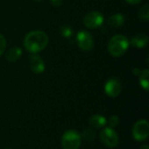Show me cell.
Instances as JSON below:
<instances>
[{"instance_id": "cell-1", "label": "cell", "mask_w": 149, "mask_h": 149, "mask_svg": "<svg viewBox=\"0 0 149 149\" xmlns=\"http://www.w3.org/2000/svg\"><path fill=\"white\" fill-rule=\"evenodd\" d=\"M48 45L47 35L41 31H33L29 32L24 39V45L25 49L31 53H38L43 51Z\"/></svg>"}, {"instance_id": "cell-2", "label": "cell", "mask_w": 149, "mask_h": 149, "mask_svg": "<svg viewBox=\"0 0 149 149\" xmlns=\"http://www.w3.org/2000/svg\"><path fill=\"white\" fill-rule=\"evenodd\" d=\"M129 46V40L127 37L121 34L113 36L108 42V52L109 53L115 58L122 56Z\"/></svg>"}, {"instance_id": "cell-3", "label": "cell", "mask_w": 149, "mask_h": 149, "mask_svg": "<svg viewBox=\"0 0 149 149\" xmlns=\"http://www.w3.org/2000/svg\"><path fill=\"white\" fill-rule=\"evenodd\" d=\"M81 137L74 130H67L62 136V147L64 149H79L80 147Z\"/></svg>"}, {"instance_id": "cell-4", "label": "cell", "mask_w": 149, "mask_h": 149, "mask_svg": "<svg viewBox=\"0 0 149 149\" xmlns=\"http://www.w3.org/2000/svg\"><path fill=\"white\" fill-rule=\"evenodd\" d=\"M132 135L134 140L139 141L147 140L149 135V124L148 120H141L137 121L133 127Z\"/></svg>"}, {"instance_id": "cell-5", "label": "cell", "mask_w": 149, "mask_h": 149, "mask_svg": "<svg viewBox=\"0 0 149 149\" xmlns=\"http://www.w3.org/2000/svg\"><path fill=\"white\" fill-rule=\"evenodd\" d=\"M100 137L102 143L108 148H115L119 143V137L116 131L110 127L102 129Z\"/></svg>"}, {"instance_id": "cell-6", "label": "cell", "mask_w": 149, "mask_h": 149, "mask_svg": "<svg viewBox=\"0 0 149 149\" xmlns=\"http://www.w3.org/2000/svg\"><path fill=\"white\" fill-rule=\"evenodd\" d=\"M84 24L89 29H97L100 27L104 22V17L100 11H91L84 17Z\"/></svg>"}, {"instance_id": "cell-7", "label": "cell", "mask_w": 149, "mask_h": 149, "mask_svg": "<svg viewBox=\"0 0 149 149\" xmlns=\"http://www.w3.org/2000/svg\"><path fill=\"white\" fill-rule=\"evenodd\" d=\"M76 41H77L79 47L85 52L91 51L94 45L93 38L86 31H81L78 32L76 36Z\"/></svg>"}, {"instance_id": "cell-8", "label": "cell", "mask_w": 149, "mask_h": 149, "mask_svg": "<svg viewBox=\"0 0 149 149\" xmlns=\"http://www.w3.org/2000/svg\"><path fill=\"white\" fill-rule=\"evenodd\" d=\"M121 92V85L116 79H110L105 85V93L107 96L115 98Z\"/></svg>"}, {"instance_id": "cell-9", "label": "cell", "mask_w": 149, "mask_h": 149, "mask_svg": "<svg viewBox=\"0 0 149 149\" xmlns=\"http://www.w3.org/2000/svg\"><path fill=\"white\" fill-rule=\"evenodd\" d=\"M30 65H31V69L33 72L35 73H42L45 69V62L43 61V59L38 56V55H31L30 57Z\"/></svg>"}, {"instance_id": "cell-10", "label": "cell", "mask_w": 149, "mask_h": 149, "mask_svg": "<svg viewBox=\"0 0 149 149\" xmlns=\"http://www.w3.org/2000/svg\"><path fill=\"white\" fill-rule=\"evenodd\" d=\"M125 22V17L120 13H116L111 16L107 20V24L112 28H118Z\"/></svg>"}, {"instance_id": "cell-11", "label": "cell", "mask_w": 149, "mask_h": 149, "mask_svg": "<svg viewBox=\"0 0 149 149\" xmlns=\"http://www.w3.org/2000/svg\"><path fill=\"white\" fill-rule=\"evenodd\" d=\"M131 43L134 46L137 47V48H143L145 47L148 43V38L146 34H138L136 36H134L131 41L129 42Z\"/></svg>"}, {"instance_id": "cell-12", "label": "cell", "mask_w": 149, "mask_h": 149, "mask_svg": "<svg viewBox=\"0 0 149 149\" xmlns=\"http://www.w3.org/2000/svg\"><path fill=\"white\" fill-rule=\"evenodd\" d=\"M107 119L100 114L93 115L90 119V125L94 128H102L107 125Z\"/></svg>"}, {"instance_id": "cell-13", "label": "cell", "mask_w": 149, "mask_h": 149, "mask_svg": "<svg viewBox=\"0 0 149 149\" xmlns=\"http://www.w3.org/2000/svg\"><path fill=\"white\" fill-rule=\"evenodd\" d=\"M22 55V50L20 47H12L6 53V58L8 61L14 63L16 62Z\"/></svg>"}, {"instance_id": "cell-14", "label": "cell", "mask_w": 149, "mask_h": 149, "mask_svg": "<svg viewBox=\"0 0 149 149\" xmlns=\"http://www.w3.org/2000/svg\"><path fill=\"white\" fill-rule=\"evenodd\" d=\"M138 76L140 77V84H141V87H142V88H144L146 91H148V89H149L148 70V69H145V70L141 71Z\"/></svg>"}, {"instance_id": "cell-15", "label": "cell", "mask_w": 149, "mask_h": 149, "mask_svg": "<svg viewBox=\"0 0 149 149\" xmlns=\"http://www.w3.org/2000/svg\"><path fill=\"white\" fill-rule=\"evenodd\" d=\"M80 137H81L82 139H84L85 141H93V140L95 138V133L93 132V130H92V129H90V128L85 129V130L82 132Z\"/></svg>"}, {"instance_id": "cell-16", "label": "cell", "mask_w": 149, "mask_h": 149, "mask_svg": "<svg viewBox=\"0 0 149 149\" xmlns=\"http://www.w3.org/2000/svg\"><path fill=\"white\" fill-rule=\"evenodd\" d=\"M138 16L141 19H143L145 21L148 20L149 18V6L148 4L144 5L143 7H141L139 10Z\"/></svg>"}, {"instance_id": "cell-17", "label": "cell", "mask_w": 149, "mask_h": 149, "mask_svg": "<svg viewBox=\"0 0 149 149\" xmlns=\"http://www.w3.org/2000/svg\"><path fill=\"white\" fill-rule=\"evenodd\" d=\"M73 33V31L71 26L69 25H63L60 28V34L64 38H70Z\"/></svg>"}, {"instance_id": "cell-18", "label": "cell", "mask_w": 149, "mask_h": 149, "mask_svg": "<svg viewBox=\"0 0 149 149\" xmlns=\"http://www.w3.org/2000/svg\"><path fill=\"white\" fill-rule=\"evenodd\" d=\"M120 122V120H119V117L117 115H113L110 119H109V125H110V127L112 128H114L115 127L118 126Z\"/></svg>"}, {"instance_id": "cell-19", "label": "cell", "mask_w": 149, "mask_h": 149, "mask_svg": "<svg viewBox=\"0 0 149 149\" xmlns=\"http://www.w3.org/2000/svg\"><path fill=\"white\" fill-rule=\"evenodd\" d=\"M5 47H6V40H5L4 37L2 34H0V56L4 52Z\"/></svg>"}, {"instance_id": "cell-20", "label": "cell", "mask_w": 149, "mask_h": 149, "mask_svg": "<svg viewBox=\"0 0 149 149\" xmlns=\"http://www.w3.org/2000/svg\"><path fill=\"white\" fill-rule=\"evenodd\" d=\"M63 0H51V3L55 7H59L62 4Z\"/></svg>"}, {"instance_id": "cell-21", "label": "cell", "mask_w": 149, "mask_h": 149, "mask_svg": "<svg viewBox=\"0 0 149 149\" xmlns=\"http://www.w3.org/2000/svg\"><path fill=\"white\" fill-rule=\"evenodd\" d=\"M141 0H126L127 3H131V4H136V3H139Z\"/></svg>"}, {"instance_id": "cell-22", "label": "cell", "mask_w": 149, "mask_h": 149, "mask_svg": "<svg viewBox=\"0 0 149 149\" xmlns=\"http://www.w3.org/2000/svg\"><path fill=\"white\" fill-rule=\"evenodd\" d=\"M141 149H149V147L148 145H143V146L141 148Z\"/></svg>"}, {"instance_id": "cell-23", "label": "cell", "mask_w": 149, "mask_h": 149, "mask_svg": "<svg viewBox=\"0 0 149 149\" xmlns=\"http://www.w3.org/2000/svg\"><path fill=\"white\" fill-rule=\"evenodd\" d=\"M34 1H42V0H34Z\"/></svg>"}, {"instance_id": "cell-24", "label": "cell", "mask_w": 149, "mask_h": 149, "mask_svg": "<svg viewBox=\"0 0 149 149\" xmlns=\"http://www.w3.org/2000/svg\"><path fill=\"white\" fill-rule=\"evenodd\" d=\"M6 149H10V148H6Z\"/></svg>"}]
</instances>
